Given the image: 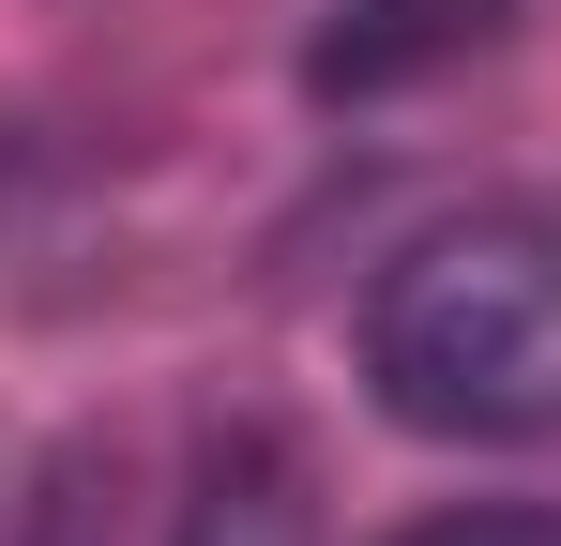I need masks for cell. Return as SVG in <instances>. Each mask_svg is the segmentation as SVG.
<instances>
[{
  "mask_svg": "<svg viewBox=\"0 0 561 546\" xmlns=\"http://www.w3.org/2000/svg\"><path fill=\"white\" fill-rule=\"evenodd\" d=\"M365 395L410 441H547L561 425V213H456L365 288Z\"/></svg>",
  "mask_w": 561,
  "mask_h": 546,
  "instance_id": "1",
  "label": "cell"
},
{
  "mask_svg": "<svg viewBox=\"0 0 561 546\" xmlns=\"http://www.w3.org/2000/svg\"><path fill=\"white\" fill-rule=\"evenodd\" d=\"M501 31H516V0H334L304 31V91L319 106H379V91L440 77L470 46H501Z\"/></svg>",
  "mask_w": 561,
  "mask_h": 546,
  "instance_id": "2",
  "label": "cell"
},
{
  "mask_svg": "<svg viewBox=\"0 0 561 546\" xmlns=\"http://www.w3.org/2000/svg\"><path fill=\"white\" fill-rule=\"evenodd\" d=\"M168 546H319V486H304V455L274 425H213L183 470V516Z\"/></svg>",
  "mask_w": 561,
  "mask_h": 546,
  "instance_id": "3",
  "label": "cell"
},
{
  "mask_svg": "<svg viewBox=\"0 0 561 546\" xmlns=\"http://www.w3.org/2000/svg\"><path fill=\"white\" fill-rule=\"evenodd\" d=\"M394 546H561L547 501H440V516H410Z\"/></svg>",
  "mask_w": 561,
  "mask_h": 546,
  "instance_id": "4",
  "label": "cell"
}]
</instances>
